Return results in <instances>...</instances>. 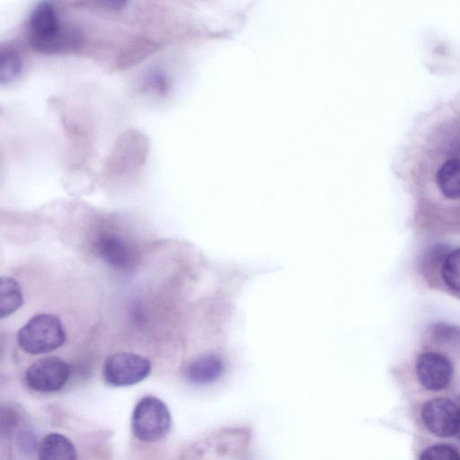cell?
<instances>
[{
    "instance_id": "6da1fadb",
    "label": "cell",
    "mask_w": 460,
    "mask_h": 460,
    "mask_svg": "<svg viewBox=\"0 0 460 460\" xmlns=\"http://www.w3.org/2000/svg\"><path fill=\"white\" fill-rule=\"evenodd\" d=\"M29 43L35 51L57 53L75 48L78 36L71 30L63 29L52 4L42 1L30 16Z\"/></svg>"
},
{
    "instance_id": "7a4b0ae2",
    "label": "cell",
    "mask_w": 460,
    "mask_h": 460,
    "mask_svg": "<svg viewBox=\"0 0 460 460\" xmlns=\"http://www.w3.org/2000/svg\"><path fill=\"white\" fill-rule=\"evenodd\" d=\"M66 340L60 319L51 314L32 316L18 332L17 342L25 352L38 355L61 347Z\"/></svg>"
},
{
    "instance_id": "3957f363",
    "label": "cell",
    "mask_w": 460,
    "mask_h": 460,
    "mask_svg": "<svg viewBox=\"0 0 460 460\" xmlns=\"http://www.w3.org/2000/svg\"><path fill=\"white\" fill-rule=\"evenodd\" d=\"M171 426L170 411L162 400L147 395L137 402L131 417V429L138 440L147 443L162 440Z\"/></svg>"
},
{
    "instance_id": "277c9868",
    "label": "cell",
    "mask_w": 460,
    "mask_h": 460,
    "mask_svg": "<svg viewBox=\"0 0 460 460\" xmlns=\"http://www.w3.org/2000/svg\"><path fill=\"white\" fill-rule=\"evenodd\" d=\"M151 369V363L146 358L132 352H118L106 359L103 376L111 385L127 386L146 378Z\"/></svg>"
},
{
    "instance_id": "5b68a950",
    "label": "cell",
    "mask_w": 460,
    "mask_h": 460,
    "mask_svg": "<svg viewBox=\"0 0 460 460\" xmlns=\"http://www.w3.org/2000/svg\"><path fill=\"white\" fill-rule=\"evenodd\" d=\"M421 420L433 435L449 438L460 431V405L446 397L428 400L420 411Z\"/></svg>"
},
{
    "instance_id": "8992f818",
    "label": "cell",
    "mask_w": 460,
    "mask_h": 460,
    "mask_svg": "<svg viewBox=\"0 0 460 460\" xmlns=\"http://www.w3.org/2000/svg\"><path fill=\"white\" fill-rule=\"evenodd\" d=\"M69 376V365L61 358L51 356L33 362L26 369L25 382L34 391L52 393L60 390Z\"/></svg>"
},
{
    "instance_id": "52a82bcc",
    "label": "cell",
    "mask_w": 460,
    "mask_h": 460,
    "mask_svg": "<svg viewBox=\"0 0 460 460\" xmlns=\"http://www.w3.org/2000/svg\"><path fill=\"white\" fill-rule=\"evenodd\" d=\"M415 371L420 384L425 389L438 392L446 389L451 383L454 366L446 355L425 351L418 356Z\"/></svg>"
},
{
    "instance_id": "ba28073f",
    "label": "cell",
    "mask_w": 460,
    "mask_h": 460,
    "mask_svg": "<svg viewBox=\"0 0 460 460\" xmlns=\"http://www.w3.org/2000/svg\"><path fill=\"white\" fill-rule=\"evenodd\" d=\"M93 247L96 254L115 269L129 270L137 261L134 248L118 234H100L94 241Z\"/></svg>"
},
{
    "instance_id": "9c48e42d",
    "label": "cell",
    "mask_w": 460,
    "mask_h": 460,
    "mask_svg": "<svg viewBox=\"0 0 460 460\" xmlns=\"http://www.w3.org/2000/svg\"><path fill=\"white\" fill-rule=\"evenodd\" d=\"M223 371L224 364L218 357L212 354H205L190 362L185 375L190 383L204 385L217 380Z\"/></svg>"
},
{
    "instance_id": "30bf717a",
    "label": "cell",
    "mask_w": 460,
    "mask_h": 460,
    "mask_svg": "<svg viewBox=\"0 0 460 460\" xmlns=\"http://www.w3.org/2000/svg\"><path fill=\"white\" fill-rule=\"evenodd\" d=\"M38 453L41 460H74L77 457L74 444L58 433L46 435L40 442Z\"/></svg>"
},
{
    "instance_id": "8fae6325",
    "label": "cell",
    "mask_w": 460,
    "mask_h": 460,
    "mask_svg": "<svg viewBox=\"0 0 460 460\" xmlns=\"http://www.w3.org/2000/svg\"><path fill=\"white\" fill-rule=\"evenodd\" d=\"M441 193L447 199L460 198V159L446 161L438 169L436 177Z\"/></svg>"
},
{
    "instance_id": "7c38bea8",
    "label": "cell",
    "mask_w": 460,
    "mask_h": 460,
    "mask_svg": "<svg viewBox=\"0 0 460 460\" xmlns=\"http://www.w3.org/2000/svg\"><path fill=\"white\" fill-rule=\"evenodd\" d=\"M23 304L20 284L11 277L0 279V316L4 318L17 311Z\"/></svg>"
},
{
    "instance_id": "4fadbf2b",
    "label": "cell",
    "mask_w": 460,
    "mask_h": 460,
    "mask_svg": "<svg viewBox=\"0 0 460 460\" xmlns=\"http://www.w3.org/2000/svg\"><path fill=\"white\" fill-rule=\"evenodd\" d=\"M441 276L449 288L460 291V248L452 251L445 257Z\"/></svg>"
},
{
    "instance_id": "5bb4252c",
    "label": "cell",
    "mask_w": 460,
    "mask_h": 460,
    "mask_svg": "<svg viewBox=\"0 0 460 460\" xmlns=\"http://www.w3.org/2000/svg\"><path fill=\"white\" fill-rule=\"evenodd\" d=\"M22 62L18 53L13 50L2 52L0 56V84L13 82L20 75Z\"/></svg>"
},
{
    "instance_id": "9a60e30c",
    "label": "cell",
    "mask_w": 460,
    "mask_h": 460,
    "mask_svg": "<svg viewBox=\"0 0 460 460\" xmlns=\"http://www.w3.org/2000/svg\"><path fill=\"white\" fill-rule=\"evenodd\" d=\"M421 460H460V451L454 445L438 443L426 447L420 454Z\"/></svg>"
},
{
    "instance_id": "2e32d148",
    "label": "cell",
    "mask_w": 460,
    "mask_h": 460,
    "mask_svg": "<svg viewBox=\"0 0 460 460\" xmlns=\"http://www.w3.org/2000/svg\"><path fill=\"white\" fill-rule=\"evenodd\" d=\"M128 0H83V2L91 7L105 11H119L127 4Z\"/></svg>"
},
{
    "instance_id": "e0dca14e",
    "label": "cell",
    "mask_w": 460,
    "mask_h": 460,
    "mask_svg": "<svg viewBox=\"0 0 460 460\" xmlns=\"http://www.w3.org/2000/svg\"><path fill=\"white\" fill-rule=\"evenodd\" d=\"M1 429L2 432L10 431L19 420L17 411H13L12 407L7 406L6 409L2 407L1 410Z\"/></svg>"
},
{
    "instance_id": "ac0fdd59",
    "label": "cell",
    "mask_w": 460,
    "mask_h": 460,
    "mask_svg": "<svg viewBox=\"0 0 460 460\" xmlns=\"http://www.w3.org/2000/svg\"><path fill=\"white\" fill-rule=\"evenodd\" d=\"M18 445L22 450L32 451L37 447V438L34 433L29 429H23L19 433Z\"/></svg>"
},
{
    "instance_id": "d6986e66",
    "label": "cell",
    "mask_w": 460,
    "mask_h": 460,
    "mask_svg": "<svg viewBox=\"0 0 460 460\" xmlns=\"http://www.w3.org/2000/svg\"><path fill=\"white\" fill-rule=\"evenodd\" d=\"M148 83L151 87L159 93H164L167 89V82L163 74L155 72L150 75Z\"/></svg>"
},
{
    "instance_id": "ffe728a7",
    "label": "cell",
    "mask_w": 460,
    "mask_h": 460,
    "mask_svg": "<svg viewBox=\"0 0 460 460\" xmlns=\"http://www.w3.org/2000/svg\"><path fill=\"white\" fill-rule=\"evenodd\" d=\"M458 437H459V438H460V431H459V433H458Z\"/></svg>"
}]
</instances>
